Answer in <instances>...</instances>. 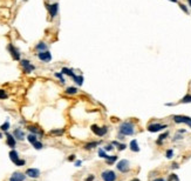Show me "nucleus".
<instances>
[{
	"label": "nucleus",
	"instance_id": "obj_42",
	"mask_svg": "<svg viewBox=\"0 0 191 181\" xmlns=\"http://www.w3.org/2000/svg\"><path fill=\"white\" fill-rule=\"evenodd\" d=\"M154 181H165V180H164V179H161V178H159V179H155Z\"/></svg>",
	"mask_w": 191,
	"mask_h": 181
},
{
	"label": "nucleus",
	"instance_id": "obj_40",
	"mask_svg": "<svg viewBox=\"0 0 191 181\" xmlns=\"http://www.w3.org/2000/svg\"><path fill=\"white\" fill-rule=\"evenodd\" d=\"M81 164H82V161H80V160H79V161H76V162H75V166H76V167H80V166H81Z\"/></svg>",
	"mask_w": 191,
	"mask_h": 181
},
{
	"label": "nucleus",
	"instance_id": "obj_19",
	"mask_svg": "<svg viewBox=\"0 0 191 181\" xmlns=\"http://www.w3.org/2000/svg\"><path fill=\"white\" fill-rule=\"evenodd\" d=\"M61 72H62L63 74H67V75H69V77H72V78H73L74 75H75V74H74V72H73V70H70V68H67V67H63Z\"/></svg>",
	"mask_w": 191,
	"mask_h": 181
},
{
	"label": "nucleus",
	"instance_id": "obj_26",
	"mask_svg": "<svg viewBox=\"0 0 191 181\" xmlns=\"http://www.w3.org/2000/svg\"><path fill=\"white\" fill-rule=\"evenodd\" d=\"M113 145H115V146H117V148H119V151H123V149H126V145L124 144H119L117 141H114L113 142Z\"/></svg>",
	"mask_w": 191,
	"mask_h": 181
},
{
	"label": "nucleus",
	"instance_id": "obj_13",
	"mask_svg": "<svg viewBox=\"0 0 191 181\" xmlns=\"http://www.w3.org/2000/svg\"><path fill=\"white\" fill-rule=\"evenodd\" d=\"M6 137H7V138H6V142H7V145H8L9 147H11L12 149H14L15 144H16V142H15V138H14V135L8 134V133H7Z\"/></svg>",
	"mask_w": 191,
	"mask_h": 181
},
{
	"label": "nucleus",
	"instance_id": "obj_43",
	"mask_svg": "<svg viewBox=\"0 0 191 181\" xmlns=\"http://www.w3.org/2000/svg\"><path fill=\"white\" fill-rule=\"evenodd\" d=\"M173 168H178V165L177 164H173Z\"/></svg>",
	"mask_w": 191,
	"mask_h": 181
},
{
	"label": "nucleus",
	"instance_id": "obj_18",
	"mask_svg": "<svg viewBox=\"0 0 191 181\" xmlns=\"http://www.w3.org/2000/svg\"><path fill=\"white\" fill-rule=\"evenodd\" d=\"M35 48L39 52H45V51H47V45L45 42H39L35 46Z\"/></svg>",
	"mask_w": 191,
	"mask_h": 181
},
{
	"label": "nucleus",
	"instance_id": "obj_47",
	"mask_svg": "<svg viewBox=\"0 0 191 181\" xmlns=\"http://www.w3.org/2000/svg\"><path fill=\"white\" fill-rule=\"evenodd\" d=\"M1 137H3V135H1V134H0V138H1Z\"/></svg>",
	"mask_w": 191,
	"mask_h": 181
},
{
	"label": "nucleus",
	"instance_id": "obj_35",
	"mask_svg": "<svg viewBox=\"0 0 191 181\" xmlns=\"http://www.w3.org/2000/svg\"><path fill=\"white\" fill-rule=\"evenodd\" d=\"M7 98V94L4 90H0V99H6Z\"/></svg>",
	"mask_w": 191,
	"mask_h": 181
},
{
	"label": "nucleus",
	"instance_id": "obj_9",
	"mask_svg": "<svg viewBox=\"0 0 191 181\" xmlns=\"http://www.w3.org/2000/svg\"><path fill=\"white\" fill-rule=\"evenodd\" d=\"M26 175L30 178H33V179H36L40 176V170L38 168H28L26 170Z\"/></svg>",
	"mask_w": 191,
	"mask_h": 181
},
{
	"label": "nucleus",
	"instance_id": "obj_39",
	"mask_svg": "<svg viewBox=\"0 0 191 181\" xmlns=\"http://www.w3.org/2000/svg\"><path fill=\"white\" fill-rule=\"evenodd\" d=\"M74 160H75V155H74V154L68 156V161H74Z\"/></svg>",
	"mask_w": 191,
	"mask_h": 181
},
{
	"label": "nucleus",
	"instance_id": "obj_4",
	"mask_svg": "<svg viewBox=\"0 0 191 181\" xmlns=\"http://www.w3.org/2000/svg\"><path fill=\"white\" fill-rule=\"evenodd\" d=\"M92 131L95 135H97V137H103V135H106V133H107V127L104 126V127H99L96 125H93L92 126Z\"/></svg>",
	"mask_w": 191,
	"mask_h": 181
},
{
	"label": "nucleus",
	"instance_id": "obj_32",
	"mask_svg": "<svg viewBox=\"0 0 191 181\" xmlns=\"http://www.w3.org/2000/svg\"><path fill=\"white\" fill-rule=\"evenodd\" d=\"M182 102H184V103H188V102H191V95H185V97L182 99Z\"/></svg>",
	"mask_w": 191,
	"mask_h": 181
},
{
	"label": "nucleus",
	"instance_id": "obj_25",
	"mask_svg": "<svg viewBox=\"0 0 191 181\" xmlns=\"http://www.w3.org/2000/svg\"><path fill=\"white\" fill-rule=\"evenodd\" d=\"M66 93L67 94H76L78 93V88L76 87H68L66 90Z\"/></svg>",
	"mask_w": 191,
	"mask_h": 181
},
{
	"label": "nucleus",
	"instance_id": "obj_44",
	"mask_svg": "<svg viewBox=\"0 0 191 181\" xmlns=\"http://www.w3.org/2000/svg\"><path fill=\"white\" fill-rule=\"evenodd\" d=\"M130 181H140L138 179H132V180H130Z\"/></svg>",
	"mask_w": 191,
	"mask_h": 181
},
{
	"label": "nucleus",
	"instance_id": "obj_22",
	"mask_svg": "<svg viewBox=\"0 0 191 181\" xmlns=\"http://www.w3.org/2000/svg\"><path fill=\"white\" fill-rule=\"evenodd\" d=\"M106 160H107V164H109V165H111V164H114L115 161L117 160V156L116 155H108L107 158H106Z\"/></svg>",
	"mask_w": 191,
	"mask_h": 181
},
{
	"label": "nucleus",
	"instance_id": "obj_16",
	"mask_svg": "<svg viewBox=\"0 0 191 181\" xmlns=\"http://www.w3.org/2000/svg\"><path fill=\"white\" fill-rule=\"evenodd\" d=\"M27 129L30 131V132H32L33 134H41V135L43 134L42 131H40V129L38 128L36 126H28V127H27Z\"/></svg>",
	"mask_w": 191,
	"mask_h": 181
},
{
	"label": "nucleus",
	"instance_id": "obj_24",
	"mask_svg": "<svg viewBox=\"0 0 191 181\" xmlns=\"http://www.w3.org/2000/svg\"><path fill=\"white\" fill-rule=\"evenodd\" d=\"M168 135H169V133H168V132L163 133V134H161V135H159V138H158V140H157V144H158V145H161V144H162V141H163V140H164Z\"/></svg>",
	"mask_w": 191,
	"mask_h": 181
},
{
	"label": "nucleus",
	"instance_id": "obj_3",
	"mask_svg": "<svg viewBox=\"0 0 191 181\" xmlns=\"http://www.w3.org/2000/svg\"><path fill=\"white\" fill-rule=\"evenodd\" d=\"M116 167H117V169L120 170V172L127 173V172H129V169H130L129 161L128 160H121V161H119V164L116 165Z\"/></svg>",
	"mask_w": 191,
	"mask_h": 181
},
{
	"label": "nucleus",
	"instance_id": "obj_41",
	"mask_svg": "<svg viewBox=\"0 0 191 181\" xmlns=\"http://www.w3.org/2000/svg\"><path fill=\"white\" fill-rule=\"evenodd\" d=\"M94 180V175H90V176H88L87 179H86V181H93Z\"/></svg>",
	"mask_w": 191,
	"mask_h": 181
},
{
	"label": "nucleus",
	"instance_id": "obj_45",
	"mask_svg": "<svg viewBox=\"0 0 191 181\" xmlns=\"http://www.w3.org/2000/svg\"><path fill=\"white\" fill-rule=\"evenodd\" d=\"M188 3H189V5H190V7H191V0H188Z\"/></svg>",
	"mask_w": 191,
	"mask_h": 181
},
{
	"label": "nucleus",
	"instance_id": "obj_29",
	"mask_svg": "<svg viewBox=\"0 0 191 181\" xmlns=\"http://www.w3.org/2000/svg\"><path fill=\"white\" fill-rule=\"evenodd\" d=\"M63 129H56V131H51V134H54V135H60V134H63Z\"/></svg>",
	"mask_w": 191,
	"mask_h": 181
},
{
	"label": "nucleus",
	"instance_id": "obj_2",
	"mask_svg": "<svg viewBox=\"0 0 191 181\" xmlns=\"http://www.w3.org/2000/svg\"><path fill=\"white\" fill-rule=\"evenodd\" d=\"M101 178H102L103 181H115L116 180V174H115V172H113V170L107 169V170H104V172H102Z\"/></svg>",
	"mask_w": 191,
	"mask_h": 181
},
{
	"label": "nucleus",
	"instance_id": "obj_7",
	"mask_svg": "<svg viewBox=\"0 0 191 181\" xmlns=\"http://www.w3.org/2000/svg\"><path fill=\"white\" fill-rule=\"evenodd\" d=\"M167 128V125H161V123H151V125L148 126V131L151 133H155V132H159L162 129Z\"/></svg>",
	"mask_w": 191,
	"mask_h": 181
},
{
	"label": "nucleus",
	"instance_id": "obj_23",
	"mask_svg": "<svg viewBox=\"0 0 191 181\" xmlns=\"http://www.w3.org/2000/svg\"><path fill=\"white\" fill-rule=\"evenodd\" d=\"M96 146H99V142L97 141H94V142H89V144H87L84 146V148L86 149H93L94 147H96Z\"/></svg>",
	"mask_w": 191,
	"mask_h": 181
},
{
	"label": "nucleus",
	"instance_id": "obj_30",
	"mask_svg": "<svg viewBox=\"0 0 191 181\" xmlns=\"http://www.w3.org/2000/svg\"><path fill=\"white\" fill-rule=\"evenodd\" d=\"M99 156H101V158H103V159H106L108 155L106 154V152H104V149L100 148V149H99Z\"/></svg>",
	"mask_w": 191,
	"mask_h": 181
},
{
	"label": "nucleus",
	"instance_id": "obj_33",
	"mask_svg": "<svg viewBox=\"0 0 191 181\" xmlns=\"http://www.w3.org/2000/svg\"><path fill=\"white\" fill-rule=\"evenodd\" d=\"M55 77H56V78H59V79H60V81H61L62 84H65V82H66V80H65V79H63V77H62V73H55Z\"/></svg>",
	"mask_w": 191,
	"mask_h": 181
},
{
	"label": "nucleus",
	"instance_id": "obj_1",
	"mask_svg": "<svg viewBox=\"0 0 191 181\" xmlns=\"http://www.w3.org/2000/svg\"><path fill=\"white\" fill-rule=\"evenodd\" d=\"M120 134L121 135H132L134 132H135V125H134L132 122H129V121H124L122 122L120 125Z\"/></svg>",
	"mask_w": 191,
	"mask_h": 181
},
{
	"label": "nucleus",
	"instance_id": "obj_10",
	"mask_svg": "<svg viewBox=\"0 0 191 181\" xmlns=\"http://www.w3.org/2000/svg\"><path fill=\"white\" fill-rule=\"evenodd\" d=\"M46 6H47V8H48L51 17H52V18L56 17V14H58V11H59V4H53V5L46 4Z\"/></svg>",
	"mask_w": 191,
	"mask_h": 181
},
{
	"label": "nucleus",
	"instance_id": "obj_38",
	"mask_svg": "<svg viewBox=\"0 0 191 181\" xmlns=\"http://www.w3.org/2000/svg\"><path fill=\"white\" fill-rule=\"evenodd\" d=\"M179 7H180V8H182V9H183V11L185 12V13H189V12H188V8L185 7V5H183V4H179Z\"/></svg>",
	"mask_w": 191,
	"mask_h": 181
},
{
	"label": "nucleus",
	"instance_id": "obj_15",
	"mask_svg": "<svg viewBox=\"0 0 191 181\" xmlns=\"http://www.w3.org/2000/svg\"><path fill=\"white\" fill-rule=\"evenodd\" d=\"M9 159L13 161V164H15L16 161L19 160V154H18V152L15 149H12L11 152H9Z\"/></svg>",
	"mask_w": 191,
	"mask_h": 181
},
{
	"label": "nucleus",
	"instance_id": "obj_5",
	"mask_svg": "<svg viewBox=\"0 0 191 181\" xmlns=\"http://www.w3.org/2000/svg\"><path fill=\"white\" fill-rule=\"evenodd\" d=\"M174 121L177 123H186L188 126L191 127V118L190 117H185V115H175L174 117Z\"/></svg>",
	"mask_w": 191,
	"mask_h": 181
},
{
	"label": "nucleus",
	"instance_id": "obj_8",
	"mask_svg": "<svg viewBox=\"0 0 191 181\" xmlns=\"http://www.w3.org/2000/svg\"><path fill=\"white\" fill-rule=\"evenodd\" d=\"M21 66H22V68H24V72L25 73H31L35 67L34 66L28 61V60H26V59H24V60H21Z\"/></svg>",
	"mask_w": 191,
	"mask_h": 181
},
{
	"label": "nucleus",
	"instance_id": "obj_27",
	"mask_svg": "<svg viewBox=\"0 0 191 181\" xmlns=\"http://www.w3.org/2000/svg\"><path fill=\"white\" fill-rule=\"evenodd\" d=\"M8 128H9V122H8V121H6L5 123H3V125L0 126V129H1V131H4V132L8 131Z\"/></svg>",
	"mask_w": 191,
	"mask_h": 181
},
{
	"label": "nucleus",
	"instance_id": "obj_36",
	"mask_svg": "<svg viewBox=\"0 0 191 181\" xmlns=\"http://www.w3.org/2000/svg\"><path fill=\"white\" fill-rule=\"evenodd\" d=\"M173 155H174L173 149H168V151H167V158H168V159H171V158H173Z\"/></svg>",
	"mask_w": 191,
	"mask_h": 181
},
{
	"label": "nucleus",
	"instance_id": "obj_11",
	"mask_svg": "<svg viewBox=\"0 0 191 181\" xmlns=\"http://www.w3.org/2000/svg\"><path fill=\"white\" fill-rule=\"evenodd\" d=\"M26 174H22L20 172H14L12 174V176L9 178V181H24L26 179Z\"/></svg>",
	"mask_w": 191,
	"mask_h": 181
},
{
	"label": "nucleus",
	"instance_id": "obj_37",
	"mask_svg": "<svg viewBox=\"0 0 191 181\" xmlns=\"http://www.w3.org/2000/svg\"><path fill=\"white\" fill-rule=\"evenodd\" d=\"M113 148H114V147H113V144H111V145H107L106 147H104V151H109V152H110V151H113Z\"/></svg>",
	"mask_w": 191,
	"mask_h": 181
},
{
	"label": "nucleus",
	"instance_id": "obj_28",
	"mask_svg": "<svg viewBox=\"0 0 191 181\" xmlns=\"http://www.w3.org/2000/svg\"><path fill=\"white\" fill-rule=\"evenodd\" d=\"M33 147H34L35 149H41V148L43 147V145L41 144L40 141H36V142H34V144H33Z\"/></svg>",
	"mask_w": 191,
	"mask_h": 181
},
{
	"label": "nucleus",
	"instance_id": "obj_17",
	"mask_svg": "<svg viewBox=\"0 0 191 181\" xmlns=\"http://www.w3.org/2000/svg\"><path fill=\"white\" fill-rule=\"evenodd\" d=\"M130 149L132 152H138L140 151V147H138V144L136 140H131L130 141Z\"/></svg>",
	"mask_w": 191,
	"mask_h": 181
},
{
	"label": "nucleus",
	"instance_id": "obj_20",
	"mask_svg": "<svg viewBox=\"0 0 191 181\" xmlns=\"http://www.w3.org/2000/svg\"><path fill=\"white\" fill-rule=\"evenodd\" d=\"M73 80H74L76 84H78V85H80V86L83 84V78L81 77V75H74V77H73Z\"/></svg>",
	"mask_w": 191,
	"mask_h": 181
},
{
	"label": "nucleus",
	"instance_id": "obj_12",
	"mask_svg": "<svg viewBox=\"0 0 191 181\" xmlns=\"http://www.w3.org/2000/svg\"><path fill=\"white\" fill-rule=\"evenodd\" d=\"M8 51L11 52V54H12V56H13L14 60H19V59H20V53H19V51L15 48V47H14L12 44L8 45Z\"/></svg>",
	"mask_w": 191,
	"mask_h": 181
},
{
	"label": "nucleus",
	"instance_id": "obj_14",
	"mask_svg": "<svg viewBox=\"0 0 191 181\" xmlns=\"http://www.w3.org/2000/svg\"><path fill=\"white\" fill-rule=\"evenodd\" d=\"M13 135L18 140H24L25 139V133H24V131L21 128H15L14 132H13Z\"/></svg>",
	"mask_w": 191,
	"mask_h": 181
},
{
	"label": "nucleus",
	"instance_id": "obj_21",
	"mask_svg": "<svg viewBox=\"0 0 191 181\" xmlns=\"http://www.w3.org/2000/svg\"><path fill=\"white\" fill-rule=\"evenodd\" d=\"M27 140H28V141H30V142H31V144L33 145V144H34V142H36V141H38V138H36V134H33V133H31V134H30V135H28V137H27Z\"/></svg>",
	"mask_w": 191,
	"mask_h": 181
},
{
	"label": "nucleus",
	"instance_id": "obj_34",
	"mask_svg": "<svg viewBox=\"0 0 191 181\" xmlns=\"http://www.w3.org/2000/svg\"><path fill=\"white\" fill-rule=\"evenodd\" d=\"M169 181H179V180H178V176H177L176 174H170Z\"/></svg>",
	"mask_w": 191,
	"mask_h": 181
},
{
	"label": "nucleus",
	"instance_id": "obj_31",
	"mask_svg": "<svg viewBox=\"0 0 191 181\" xmlns=\"http://www.w3.org/2000/svg\"><path fill=\"white\" fill-rule=\"evenodd\" d=\"M25 165H26V161L24 159H19L15 162V166H19V167H20V166H25Z\"/></svg>",
	"mask_w": 191,
	"mask_h": 181
},
{
	"label": "nucleus",
	"instance_id": "obj_6",
	"mask_svg": "<svg viewBox=\"0 0 191 181\" xmlns=\"http://www.w3.org/2000/svg\"><path fill=\"white\" fill-rule=\"evenodd\" d=\"M38 58H39L41 61H43V62H49L52 60V54L48 51L39 52V54H38Z\"/></svg>",
	"mask_w": 191,
	"mask_h": 181
},
{
	"label": "nucleus",
	"instance_id": "obj_46",
	"mask_svg": "<svg viewBox=\"0 0 191 181\" xmlns=\"http://www.w3.org/2000/svg\"><path fill=\"white\" fill-rule=\"evenodd\" d=\"M170 1H173V3H177V0H170Z\"/></svg>",
	"mask_w": 191,
	"mask_h": 181
}]
</instances>
